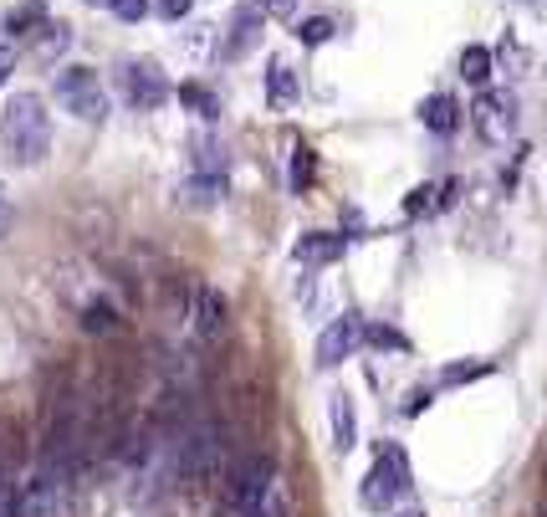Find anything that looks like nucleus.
Returning a JSON list of instances; mask_svg holds the SVG:
<instances>
[{
	"label": "nucleus",
	"instance_id": "obj_1",
	"mask_svg": "<svg viewBox=\"0 0 547 517\" xmlns=\"http://www.w3.org/2000/svg\"><path fill=\"white\" fill-rule=\"evenodd\" d=\"M0 144L16 164H41L52 149V118H47V103L36 93H16L6 103V118H0Z\"/></svg>",
	"mask_w": 547,
	"mask_h": 517
},
{
	"label": "nucleus",
	"instance_id": "obj_2",
	"mask_svg": "<svg viewBox=\"0 0 547 517\" xmlns=\"http://www.w3.org/2000/svg\"><path fill=\"white\" fill-rule=\"evenodd\" d=\"M57 103L82 118V123H103L108 118V93H103V82L93 67H62L57 72Z\"/></svg>",
	"mask_w": 547,
	"mask_h": 517
},
{
	"label": "nucleus",
	"instance_id": "obj_3",
	"mask_svg": "<svg viewBox=\"0 0 547 517\" xmlns=\"http://www.w3.org/2000/svg\"><path fill=\"white\" fill-rule=\"evenodd\" d=\"M404 487H409V461H404L399 446H389V451L369 466V477H363V487H358V502L369 507V512H389V507L404 497Z\"/></svg>",
	"mask_w": 547,
	"mask_h": 517
},
{
	"label": "nucleus",
	"instance_id": "obj_4",
	"mask_svg": "<svg viewBox=\"0 0 547 517\" xmlns=\"http://www.w3.org/2000/svg\"><path fill=\"white\" fill-rule=\"evenodd\" d=\"M271 482H277V466H271V456H251L231 471V487H225V517H246L266 492Z\"/></svg>",
	"mask_w": 547,
	"mask_h": 517
},
{
	"label": "nucleus",
	"instance_id": "obj_5",
	"mask_svg": "<svg viewBox=\"0 0 547 517\" xmlns=\"http://www.w3.org/2000/svg\"><path fill=\"white\" fill-rule=\"evenodd\" d=\"M118 93H123L128 108L154 113V108H164V98H169V82H164V72H159L154 62H123V67H118Z\"/></svg>",
	"mask_w": 547,
	"mask_h": 517
},
{
	"label": "nucleus",
	"instance_id": "obj_6",
	"mask_svg": "<svg viewBox=\"0 0 547 517\" xmlns=\"http://www.w3.org/2000/svg\"><path fill=\"white\" fill-rule=\"evenodd\" d=\"M358 343H363V323H358L353 313L333 318V323L323 328V338H317V364H323V369H338L343 359H353Z\"/></svg>",
	"mask_w": 547,
	"mask_h": 517
},
{
	"label": "nucleus",
	"instance_id": "obj_7",
	"mask_svg": "<svg viewBox=\"0 0 547 517\" xmlns=\"http://www.w3.org/2000/svg\"><path fill=\"white\" fill-rule=\"evenodd\" d=\"M195 338L200 343H215L220 333H225V318H231V308H225V297L215 292V287H200L195 292Z\"/></svg>",
	"mask_w": 547,
	"mask_h": 517
},
{
	"label": "nucleus",
	"instance_id": "obj_8",
	"mask_svg": "<svg viewBox=\"0 0 547 517\" xmlns=\"http://www.w3.org/2000/svg\"><path fill=\"white\" fill-rule=\"evenodd\" d=\"M471 113H476L481 139H507L512 128H517V118H512V103H507V98H496V93H481Z\"/></svg>",
	"mask_w": 547,
	"mask_h": 517
},
{
	"label": "nucleus",
	"instance_id": "obj_9",
	"mask_svg": "<svg viewBox=\"0 0 547 517\" xmlns=\"http://www.w3.org/2000/svg\"><path fill=\"white\" fill-rule=\"evenodd\" d=\"M420 123L430 128V134H455L461 128V103H455L450 93H435L420 103Z\"/></svg>",
	"mask_w": 547,
	"mask_h": 517
},
{
	"label": "nucleus",
	"instance_id": "obj_10",
	"mask_svg": "<svg viewBox=\"0 0 547 517\" xmlns=\"http://www.w3.org/2000/svg\"><path fill=\"white\" fill-rule=\"evenodd\" d=\"M256 41H261V11L246 6V11H236V21H231V36H225V57H246Z\"/></svg>",
	"mask_w": 547,
	"mask_h": 517
},
{
	"label": "nucleus",
	"instance_id": "obj_11",
	"mask_svg": "<svg viewBox=\"0 0 547 517\" xmlns=\"http://www.w3.org/2000/svg\"><path fill=\"white\" fill-rule=\"evenodd\" d=\"M348 246V236H333V231H312L297 241V262H338Z\"/></svg>",
	"mask_w": 547,
	"mask_h": 517
},
{
	"label": "nucleus",
	"instance_id": "obj_12",
	"mask_svg": "<svg viewBox=\"0 0 547 517\" xmlns=\"http://www.w3.org/2000/svg\"><path fill=\"white\" fill-rule=\"evenodd\" d=\"M297 93H302L297 88V72L287 62H271L266 67V103L271 108H287V103H297Z\"/></svg>",
	"mask_w": 547,
	"mask_h": 517
},
{
	"label": "nucleus",
	"instance_id": "obj_13",
	"mask_svg": "<svg viewBox=\"0 0 547 517\" xmlns=\"http://www.w3.org/2000/svg\"><path fill=\"white\" fill-rule=\"evenodd\" d=\"M185 195H190V205H220L225 200V175L220 169H200V175L185 185Z\"/></svg>",
	"mask_w": 547,
	"mask_h": 517
},
{
	"label": "nucleus",
	"instance_id": "obj_14",
	"mask_svg": "<svg viewBox=\"0 0 547 517\" xmlns=\"http://www.w3.org/2000/svg\"><path fill=\"white\" fill-rule=\"evenodd\" d=\"M41 26H47V6H41V0H26V6H16L6 16V31L11 36H36Z\"/></svg>",
	"mask_w": 547,
	"mask_h": 517
},
{
	"label": "nucleus",
	"instance_id": "obj_15",
	"mask_svg": "<svg viewBox=\"0 0 547 517\" xmlns=\"http://www.w3.org/2000/svg\"><path fill=\"white\" fill-rule=\"evenodd\" d=\"M179 103H185L195 118H205V123H210V118H220V98L205 88V82H185V88H179Z\"/></svg>",
	"mask_w": 547,
	"mask_h": 517
},
{
	"label": "nucleus",
	"instance_id": "obj_16",
	"mask_svg": "<svg viewBox=\"0 0 547 517\" xmlns=\"http://www.w3.org/2000/svg\"><path fill=\"white\" fill-rule=\"evenodd\" d=\"M358 436H353V405H348V395H333V446L338 451H348Z\"/></svg>",
	"mask_w": 547,
	"mask_h": 517
},
{
	"label": "nucleus",
	"instance_id": "obj_17",
	"mask_svg": "<svg viewBox=\"0 0 547 517\" xmlns=\"http://www.w3.org/2000/svg\"><path fill=\"white\" fill-rule=\"evenodd\" d=\"M461 77L471 82V88H486V77H491V52H486V47H466V52H461Z\"/></svg>",
	"mask_w": 547,
	"mask_h": 517
},
{
	"label": "nucleus",
	"instance_id": "obj_18",
	"mask_svg": "<svg viewBox=\"0 0 547 517\" xmlns=\"http://www.w3.org/2000/svg\"><path fill=\"white\" fill-rule=\"evenodd\" d=\"M363 343H374V349H384V354H404L409 349V338L399 328H384V323H363Z\"/></svg>",
	"mask_w": 547,
	"mask_h": 517
},
{
	"label": "nucleus",
	"instance_id": "obj_19",
	"mask_svg": "<svg viewBox=\"0 0 547 517\" xmlns=\"http://www.w3.org/2000/svg\"><path fill=\"white\" fill-rule=\"evenodd\" d=\"M481 374H491V359H466V364L440 369V384H471V379H481Z\"/></svg>",
	"mask_w": 547,
	"mask_h": 517
},
{
	"label": "nucleus",
	"instance_id": "obj_20",
	"mask_svg": "<svg viewBox=\"0 0 547 517\" xmlns=\"http://www.w3.org/2000/svg\"><path fill=\"white\" fill-rule=\"evenodd\" d=\"M82 328H87V333H113V328H118V313H113L108 303H87V308H82Z\"/></svg>",
	"mask_w": 547,
	"mask_h": 517
},
{
	"label": "nucleus",
	"instance_id": "obj_21",
	"mask_svg": "<svg viewBox=\"0 0 547 517\" xmlns=\"http://www.w3.org/2000/svg\"><path fill=\"white\" fill-rule=\"evenodd\" d=\"M297 41H302V47H323V41H333V21L328 16H307L297 26Z\"/></svg>",
	"mask_w": 547,
	"mask_h": 517
},
{
	"label": "nucleus",
	"instance_id": "obj_22",
	"mask_svg": "<svg viewBox=\"0 0 547 517\" xmlns=\"http://www.w3.org/2000/svg\"><path fill=\"white\" fill-rule=\"evenodd\" d=\"M312 175H317V154L312 149H297L292 154V195H302L312 185Z\"/></svg>",
	"mask_w": 547,
	"mask_h": 517
},
{
	"label": "nucleus",
	"instance_id": "obj_23",
	"mask_svg": "<svg viewBox=\"0 0 547 517\" xmlns=\"http://www.w3.org/2000/svg\"><path fill=\"white\" fill-rule=\"evenodd\" d=\"M0 517H21V502H16V487H11L6 461H0Z\"/></svg>",
	"mask_w": 547,
	"mask_h": 517
},
{
	"label": "nucleus",
	"instance_id": "obj_24",
	"mask_svg": "<svg viewBox=\"0 0 547 517\" xmlns=\"http://www.w3.org/2000/svg\"><path fill=\"white\" fill-rule=\"evenodd\" d=\"M108 6H113L118 21H144L149 16V0H108Z\"/></svg>",
	"mask_w": 547,
	"mask_h": 517
},
{
	"label": "nucleus",
	"instance_id": "obj_25",
	"mask_svg": "<svg viewBox=\"0 0 547 517\" xmlns=\"http://www.w3.org/2000/svg\"><path fill=\"white\" fill-rule=\"evenodd\" d=\"M154 11H159L164 21H185V16L195 11V0H154Z\"/></svg>",
	"mask_w": 547,
	"mask_h": 517
},
{
	"label": "nucleus",
	"instance_id": "obj_26",
	"mask_svg": "<svg viewBox=\"0 0 547 517\" xmlns=\"http://www.w3.org/2000/svg\"><path fill=\"white\" fill-rule=\"evenodd\" d=\"M404 210H409V215H430V210H435V190H415Z\"/></svg>",
	"mask_w": 547,
	"mask_h": 517
},
{
	"label": "nucleus",
	"instance_id": "obj_27",
	"mask_svg": "<svg viewBox=\"0 0 547 517\" xmlns=\"http://www.w3.org/2000/svg\"><path fill=\"white\" fill-rule=\"evenodd\" d=\"M11 226H16V205L0 195V236H11Z\"/></svg>",
	"mask_w": 547,
	"mask_h": 517
},
{
	"label": "nucleus",
	"instance_id": "obj_28",
	"mask_svg": "<svg viewBox=\"0 0 547 517\" xmlns=\"http://www.w3.org/2000/svg\"><path fill=\"white\" fill-rule=\"evenodd\" d=\"M11 72H16V52H11V47H0V88L11 82Z\"/></svg>",
	"mask_w": 547,
	"mask_h": 517
},
{
	"label": "nucleus",
	"instance_id": "obj_29",
	"mask_svg": "<svg viewBox=\"0 0 547 517\" xmlns=\"http://www.w3.org/2000/svg\"><path fill=\"white\" fill-rule=\"evenodd\" d=\"M292 6H297V0H266V11H277V16H287Z\"/></svg>",
	"mask_w": 547,
	"mask_h": 517
},
{
	"label": "nucleus",
	"instance_id": "obj_30",
	"mask_svg": "<svg viewBox=\"0 0 547 517\" xmlns=\"http://www.w3.org/2000/svg\"><path fill=\"white\" fill-rule=\"evenodd\" d=\"M399 517H425V512H399Z\"/></svg>",
	"mask_w": 547,
	"mask_h": 517
},
{
	"label": "nucleus",
	"instance_id": "obj_31",
	"mask_svg": "<svg viewBox=\"0 0 547 517\" xmlns=\"http://www.w3.org/2000/svg\"><path fill=\"white\" fill-rule=\"evenodd\" d=\"M87 6H108V0H87Z\"/></svg>",
	"mask_w": 547,
	"mask_h": 517
},
{
	"label": "nucleus",
	"instance_id": "obj_32",
	"mask_svg": "<svg viewBox=\"0 0 547 517\" xmlns=\"http://www.w3.org/2000/svg\"><path fill=\"white\" fill-rule=\"evenodd\" d=\"M527 6H537V0H527Z\"/></svg>",
	"mask_w": 547,
	"mask_h": 517
}]
</instances>
